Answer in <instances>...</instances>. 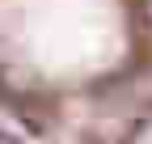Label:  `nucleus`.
<instances>
[{
  "instance_id": "obj_1",
  "label": "nucleus",
  "mask_w": 152,
  "mask_h": 144,
  "mask_svg": "<svg viewBox=\"0 0 152 144\" xmlns=\"http://www.w3.org/2000/svg\"><path fill=\"white\" fill-rule=\"evenodd\" d=\"M0 144H9V136H0Z\"/></svg>"
}]
</instances>
